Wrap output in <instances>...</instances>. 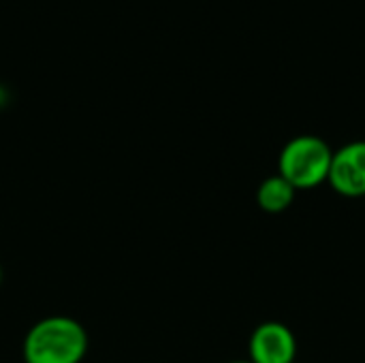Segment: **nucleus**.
Listing matches in <instances>:
<instances>
[{
    "instance_id": "obj_2",
    "label": "nucleus",
    "mask_w": 365,
    "mask_h": 363,
    "mask_svg": "<svg viewBox=\"0 0 365 363\" xmlns=\"http://www.w3.org/2000/svg\"><path fill=\"white\" fill-rule=\"evenodd\" d=\"M334 150L317 135L293 137L278 156V173L295 186V190L314 188L329 178Z\"/></svg>"
},
{
    "instance_id": "obj_7",
    "label": "nucleus",
    "mask_w": 365,
    "mask_h": 363,
    "mask_svg": "<svg viewBox=\"0 0 365 363\" xmlns=\"http://www.w3.org/2000/svg\"><path fill=\"white\" fill-rule=\"evenodd\" d=\"M0 282H2V267H0Z\"/></svg>"
},
{
    "instance_id": "obj_4",
    "label": "nucleus",
    "mask_w": 365,
    "mask_h": 363,
    "mask_svg": "<svg viewBox=\"0 0 365 363\" xmlns=\"http://www.w3.org/2000/svg\"><path fill=\"white\" fill-rule=\"evenodd\" d=\"M248 353L252 363H295L297 340L284 323L267 321L252 332Z\"/></svg>"
},
{
    "instance_id": "obj_5",
    "label": "nucleus",
    "mask_w": 365,
    "mask_h": 363,
    "mask_svg": "<svg viewBox=\"0 0 365 363\" xmlns=\"http://www.w3.org/2000/svg\"><path fill=\"white\" fill-rule=\"evenodd\" d=\"M295 186L289 184L280 173H276L261 182L257 190V203L267 214H280L291 208V203L295 201Z\"/></svg>"
},
{
    "instance_id": "obj_8",
    "label": "nucleus",
    "mask_w": 365,
    "mask_h": 363,
    "mask_svg": "<svg viewBox=\"0 0 365 363\" xmlns=\"http://www.w3.org/2000/svg\"><path fill=\"white\" fill-rule=\"evenodd\" d=\"M295 363H297V362H295Z\"/></svg>"
},
{
    "instance_id": "obj_1",
    "label": "nucleus",
    "mask_w": 365,
    "mask_h": 363,
    "mask_svg": "<svg viewBox=\"0 0 365 363\" xmlns=\"http://www.w3.org/2000/svg\"><path fill=\"white\" fill-rule=\"evenodd\" d=\"M88 332L71 317H47L24 338L26 363H81L88 353Z\"/></svg>"
},
{
    "instance_id": "obj_3",
    "label": "nucleus",
    "mask_w": 365,
    "mask_h": 363,
    "mask_svg": "<svg viewBox=\"0 0 365 363\" xmlns=\"http://www.w3.org/2000/svg\"><path fill=\"white\" fill-rule=\"evenodd\" d=\"M327 182L349 199L365 197V141H351L334 152Z\"/></svg>"
},
{
    "instance_id": "obj_6",
    "label": "nucleus",
    "mask_w": 365,
    "mask_h": 363,
    "mask_svg": "<svg viewBox=\"0 0 365 363\" xmlns=\"http://www.w3.org/2000/svg\"><path fill=\"white\" fill-rule=\"evenodd\" d=\"M229 363H252V362H250V359H248V362H229Z\"/></svg>"
}]
</instances>
